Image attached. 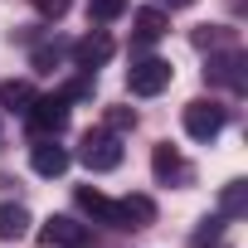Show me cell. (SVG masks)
<instances>
[{
	"mask_svg": "<svg viewBox=\"0 0 248 248\" xmlns=\"http://www.w3.org/2000/svg\"><path fill=\"white\" fill-rule=\"evenodd\" d=\"M78 161H83L88 170H97V175H102V170H117V166H122V141H117V132H107V127H102V132H88V137L78 141Z\"/></svg>",
	"mask_w": 248,
	"mask_h": 248,
	"instance_id": "cell-1",
	"label": "cell"
},
{
	"mask_svg": "<svg viewBox=\"0 0 248 248\" xmlns=\"http://www.w3.org/2000/svg\"><path fill=\"white\" fill-rule=\"evenodd\" d=\"M25 117H30V132H34V137H59V132L68 127V97H63V93L34 97V102L25 107Z\"/></svg>",
	"mask_w": 248,
	"mask_h": 248,
	"instance_id": "cell-2",
	"label": "cell"
},
{
	"mask_svg": "<svg viewBox=\"0 0 248 248\" xmlns=\"http://www.w3.org/2000/svg\"><path fill=\"white\" fill-rule=\"evenodd\" d=\"M180 122H185V132H190L195 141H214V137L224 132V122H229V107H219V102H204V97H195V102H185Z\"/></svg>",
	"mask_w": 248,
	"mask_h": 248,
	"instance_id": "cell-3",
	"label": "cell"
},
{
	"mask_svg": "<svg viewBox=\"0 0 248 248\" xmlns=\"http://www.w3.org/2000/svg\"><path fill=\"white\" fill-rule=\"evenodd\" d=\"M204 83L243 93V88H248V73H243V49L233 44V49H219V54H209V63H204Z\"/></svg>",
	"mask_w": 248,
	"mask_h": 248,
	"instance_id": "cell-4",
	"label": "cell"
},
{
	"mask_svg": "<svg viewBox=\"0 0 248 248\" xmlns=\"http://www.w3.org/2000/svg\"><path fill=\"white\" fill-rule=\"evenodd\" d=\"M170 78H175V68H170L166 59H137V63L127 68V88H132L137 97H156V93H166Z\"/></svg>",
	"mask_w": 248,
	"mask_h": 248,
	"instance_id": "cell-5",
	"label": "cell"
},
{
	"mask_svg": "<svg viewBox=\"0 0 248 248\" xmlns=\"http://www.w3.org/2000/svg\"><path fill=\"white\" fill-rule=\"evenodd\" d=\"M88 238H93V229L78 224V219H68V214H54L39 229V243H49V248H88Z\"/></svg>",
	"mask_w": 248,
	"mask_h": 248,
	"instance_id": "cell-6",
	"label": "cell"
},
{
	"mask_svg": "<svg viewBox=\"0 0 248 248\" xmlns=\"http://www.w3.org/2000/svg\"><path fill=\"white\" fill-rule=\"evenodd\" d=\"M151 170H156V180L161 185H190V166H185V156H180V146H170V141H161L156 151H151Z\"/></svg>",
	"mask_w": 248,
	"mask_h": 248,
	"instance_id": "cell-7",
	"label": "cell"
},
{
	"mask_svg": "<svg viewBox=\"0 0 248 248\" xmlns=\"http://www.w3.org/2000/svg\"><path fill=\"white\" fill-rule=\"evenodd\" d=\"M112 54H117V44H112V34H102V30H93V34H83V39L73 44V63H78L83 73L102 68Z\"/></svg>",
	"mask_w": 248,
	"mask_h": 248,
	"instance_id": "cell-8",
	"label": "cell"
},
{
	"mask_svg": "<svg viewBox=\"0 0 248 248\" xmlns=\"http://www.w3.org/2000/svg\"><path fill=\"white\" fill-rule=\"evenodd\" d=\"M68 151L54 141V137H39V146H30V166H34V175H44V180H54V175H63L68 170Z\"/></svg>",
	"mask_w": 248,
	"mask_h": 248,
	"instance_id": "cell-9",
	"label": "cell"
},
{
	"mask_svg": "<svg viewBox=\"0 0 248 248\" xmlns=\"http://www.w3.org/2000/svg\"><path fill=\"white\" fill-rule=\"evenodd\" d=\"M156 224V200L151 195H127L117 204V229H146Z\"/></svg>",
	"mask_w": 248,
	"mask_h": 248,
	"instance_id": "cell-10",
	"label": "cell"
},
{
	"mask_svg": "<svg viewBox=\"0 0 248 248\" xmlns=\"http://www.w3.org/2000/svg\"><path fill=\"white\" fill-rule=\"evenodd\" d=\"M132 30H137V44H156V39L170 30V20H166L161 5H151V10H137V15H132Z\"/></svg>",
	"mask_w": 248,
	"mask_h": 248,
	"instance_id": "cell-11",
	"label": "cell"
},
{
	"mask_svg": "<svg viewBox=\"0 0 248 248\" xmlns=\"http://www.w3.org/2000/svg\"><path fill=\"white\" fill-rule=\"evenodd\" d=\"M78 209L93 214L97 224H112V229H117V200H107L102 190H88V185H83V190H78Z\"/></svg>",
	"mask_w": 248,
	"mask_h": 248,
	"instance_id": "cell-12",
	"label": "cell"
},
{
	"mask_svg": "<svg viewBox=\"0 0 248 248\" xmlns=\"http://www.w3.org/2000/svg\"><path fill=\"white\" fill-rule=\"evenodd\" d=\"M30 233V209L25 204H0V243H15V238H25Z\"/></svg>",
	"mask_w": 248,
	"mask_h": 248,
	"instance_id": "cell-13",
	"label": "cell"
},
{
	"mask_svg": "<svg viewBox=\"0 0 248 248\" xmlns=\"http://www.w3.org/2000/svg\"><path fill=\"white\" fill-rule=\"evenodd\" d=\"M34 97H39V93H34L25 78H5V83H0V107H5V112H25Z\"/></svg>",
	"mask_w": 248,
	"mask_h": 248,
	"instance_id": "cell-14",
	"label": "cell"
},
{
	"mask_svg": "<svg viewBox=\"0 0 248 248\" xmlns=\"http://www.w3.org/2000/svg\"><path fill=\"white\" fill-rule=\"evenodd\" d=\"M190 44H195V49H209V54H214V49H233L238 39H233V30H224V25H200V30L190 34Z\"/></svg>",
	"mask_w": 248,
	"mask_h": 248,
	"instance_id": "cell-15",
	"label": "cell"
},
{
	"mask_svg": "<svg viewBox=\"0 0 248 248\" xmlns=\"http://www.w3.org/2000/svg\"><path fill=\"white\" fill-rule=\"evenodd\" d=\"M243 209H248V185H243V180H229V185L219 190V214H224V219H238Z\"/></svg>",
	"mask_w": 248,
	"mask_h": 248,
	"instance_id": "cell-16",
	"label": "cell"
},
{
	"mask_svg": "<svg viewBox=\"0 0 248 248\" xmlns=\"http://www.w3.org/2000/svg\"><path fill=\"white\" fill-rule=\"evenodd\" d=\"M88 15L93 20H117V15H127V0H88Z\"/></svg>",
	"mask_w": 248,
	"mask_h": 248,
	"instance_id": "cell-17",
	"label": "cell"
},
{
	"mask_svg": "<svg viewBox=\"0 0 248 248\" xmlns=\"http://www.w3.org/2000/svg\"><path fill=\"white\" fill-rule=\"evenodd\" d=\"M132 127H137L132 107H107V132H132Z\"/></svg>",
	"mask_w": 248,
	"mask_h": 248,
	"instance_id": "cell-18",
	"label": "cell"
},
{
	"mask_svg": "<svg viewBox=\"0 0 248 248\" xmlns=\"http://www.w3.org/2000/svg\"><path fill=\"white\" fill-rule=\"evenodd\" d=\"M219 233H224V214H219V219H204V229H200V233L190 238V248H209V243H214Z\"/></svg>",
	"mask_w": 248,
	"mask_h": 248,
	"instance_id": "cell-19",
	"label": "cell"
},
{
	"mask_svg": "<svg viewBox=\"0 0 248 248\" xmlns=\"http://www.w3.org/2000/svg\"><path fill=\"white\" fill-rule=\"evenodd\" d=\"M34 10H39L44 20H63V15H68V0H34Z\"/></svg>",
	"mask_w": 248,
	"mask_h": 248,
	"instance_id": "cell-20",
	"label": "cell"
},
{
	"mask_svg": "<svg viewBox=\"0 0 248 248\" xmlns=\"http://www.w3.org/2000/svg\"><path fill=\"white\" fill-rule=\"evenodd\" d=\"M59 54H63L59 44H44V49H34V68H54V63H59Z\"/></svg>",
	"mask_w": 248,
	"mask_h": 248,
	"instance_id": "cell-21",
	"label": "cell"
},
{
	"mask_svg": "<svg viewBox=\"0 0 248 248\" xmlns=\"http://www.w3.org/2000/svg\"><path fill=\"white\" fill-rule=\"evenodd\" d=\"M63 97L73 102V97H93V78H78V83H68L63 88Z\"/></svg>",
	"mask_w": 248,
	"mask_h": 248,
	"instance_id": "cell-22",
	"label": "cell"
},
{
	"mask_svg": "<svg viewBox=\"0 0 248 248\" xmlns=\"http://www.w3.org/2000/svg\"><path fill=\"white\" fill-rule=\"evenodd\" d=\"M156 5H170V10H185V5H195V0H156Z\"/></svg>",
	"mask_w": 248,
	"mask_h": 248,
	"instance_id": "cell-23",
	"label": "cell"
}]
</instances>
